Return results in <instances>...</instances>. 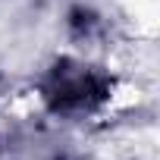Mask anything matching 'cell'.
<instances>
[{"instance_id": "obj_1", "label": "cell", "mask_w": 160, "mask_h": 160, "mask_svg": "<svg viewBox=\"0 0 160 160\" xmlns=\"http://www.w3.org/2000/svg\"><path fill=\"white\" fill-rule=\"evenodd\" d=\"M104 82L88 72V69H69L66 63L53 69L50 85H47V101L53 110H88L104 98Z\"/></svg>"}]
</instances>
